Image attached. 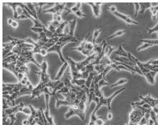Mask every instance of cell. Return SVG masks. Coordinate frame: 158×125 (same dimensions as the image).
<instances>
[{"label":"cell","mask_w":158,"mask_h":125,"mask_svg":"<svg viewBox=\"0 0 158 125\" xmlns=\"http://www.w3.org/2000/svg\"><path fill=\"white\" fill-rule=\"evenodd\" d=\"M125 91V87H123L121 89L118 90L116 92H114V94L110 96V97H105L103 95H101L100 97L97 96H94L93 98V101L96 103V106L95 108V110H93V112L91 113V119H90V121H93V122H96V119H97V116H96V112L98 111L99 109L103 106V105H106L107 106V109H108V112H110L111 111V106H110V104H111L112 100L114 99V97L117 96L119 93H121L122 92Z\"/></svg>","instance_id":"6da1fadb"},{"label":"cell","mask_w":158,"mask_h":125,"mask_svg":"<svg viewBox=\"0 0 158 125\" xmlns=\"http://www.w3.org/2000/svg\"><path fill=\"white\" fill-rule=\"evenodd\" d=\"M148 110L143 106H133V110L129 115V124H138L147 113L150 112L151 110Z\"/></svg>","instance_id":"7a4b0ae2"},{"label":"cell","mask_w":158,"mask_h":125,"mask_svg":"<svg viewBox=\"0 0 158 125\" xmlns=\"http://www.w3.org/2000/svg\"><path fill=\"white\" fill-rule=\"evenodd\" d=\"M25 106V103L21 101L19 105H15L13 107H10L7 110H3V125H5L6 119L9 118L11 120L10 125H13L16 122V115L18 112H21V110Z\"/></svg>","instance_id":"3957f363"},{"label":"cell","mask_w":158,"mask_h":125,"mask_svg":"<svg viewBox=\"0 0 158 125\" xmlns=\"http://www.w3.org/2000/svg\"><path fill=\"white\" fill-rule=\"evenodd\" d=\"M66 59H67V63L69 64L70 71H71V73H72V77H73L72 83H73V82H76L78 79H84L83 73H81L78 70V68H77L76 62L73 60V59H71L70 57H67Z\"/></svg>","instance_id":"277c9868"},{"label":"cell","mask_w":158,"mask_h":125,"mask_svg":"<svg viewBox=\"0 0 158 125\" xmlns=\"http://www.w3.org/2000/svg\"><path fill=\"white\" fill-rule=\"evenodd\" d=\"M73 115L78 116L83 122H85L86 115H87V113H86L85 111H83V110H79V109L77 107H70L68 111L64 115V118L66 119H70V118L72 117V116H73Z\"/></svg>","instance_id":"5b68a950"},{"label":"cell","mask_w":158,"mask_h":125,"mask_svg":"<svg viewBox=\"0 0 158 125\" xmlns=\"http://www.w3.org/2000/svg\"><path fill=\"white\" fill-rule=\"evenodd\" d=\"M67 43H65V42H61V41H59L56 45L51 47V48H49L48 49V53H52V52H56L58 54H59V57H60V60L62 61V63L64 64H67V59H64V57L63 56V54H62V49L64 48V46L66 45Z\"/></svg>","instance_id":"8992f818"},{"label":"cell","mask_w":158,"mask_h":125,"mask_svg":"<svg viewBox=\"0 0 158 125\" xmlns=\"http://www.w3.org/2000/svg\"><path fill=\"white\" fill-rule=\"evenodd\" d=\"M65 6H66V3H55L54 7L49 8V9H44L43 11L44 13H53V15L58 16H62L64 11L65 10Z\"/></svg>","instance_id":"52a82bcc"},{"label":"cell","mask_w":158,"mask_h":125,"mask_svg":"<svg viewBox=\"0 0 158 125\" xmlns=\"http://www.w3.org/2000/svg\"><path fill=\"white\" fill-rule=\"evenodd\" d=\"M139 68L142 71V72H143V77H145L146 79L148 80V83L151 85L155 84V77L157 72H156L154 71H151V70H149L148 68Z\"/></svg>","instance_id":"ba28073f"},{"label":"cell","mask_w":158,"mask_h":125,"mask_svg":"<svg viewBox=\"0 0 158 125\" xmlns=\"http://www.w3.org/2000/svg\"><path fill=\"white\" fill-rule=\"evenodd\" d=\"M139 98L141 100L144 101L146 104H148L150 105L152 109H154L156 106V105H158V100L153 99L152 97L151 96L150 94H148L145 96H143V95H139Z\"/></svg>","instance_id":"9c48e42d"},{"label":"cell","mask_w":158,"mask_h":125,"mask_svg":"<svg viewBox=\"0 0 158 125\" xmlns=\"http://www.w3.org/2000/svg\"><path fill=\"white\" fill-rule=\"evenodd\" d=\"M114 15L115 17H117L118 18H120L122 20L125 21L126 23H128L129 25H138V22L136 21L135 20H133L130 16L125 15V14H123L121 13H119V12H116V13H114Z\"/></svg>","instance_id":"30bf717a"},{"label":"cell","mask_w":158,"mask_h":125,"mask_svg":"<svg viewBox=\"0 0 158 125\" xmlns=\"http://www.w3.org/2000/svg\"><path fill=\"white\" fill-rule=\"evenodd\" d=\"M88 5L91 7L93 14L95 16V18H98L101 16V6L103 4L102 3H87Z\"/></svg>","instance_id":"8fae6325"},{"label":"cell","mask_w":158,"mask_h":125,"mask_svg":"<svg viewBox=\"0 0 158 125\" xmlns=\"http://www.w3.org/2000/svg\"><path fill=\"white\" fill-rule=\"evenodd\" d=\"M68 25H69V31H68V36H75L74 32H75L76 26H77V19H73L68 21Z\"/></svg>","instance_id":"7c38bea8"},{"label":"cell","mask_w":158,"mask_h":125,"mask_svg":"<svg viewBox=\"0 0 158 125\" xmlns=\"http://www.w3.org/2000/svg\"><path fill=\"white\" fill-rule=\"evenodd\" d=\"M114 55H119L120 57H125V58H128L129 57V52H126L123 48V44H120L119 45V49L115 50V51L113 53Z\"/></svg>","instance_id":"4fadbf2b"},{"label":"cell","mask_w":158,"mask_h":125,"mask_svg":"<svg viewBox=\"0 0 158 125\" xmlns=\"http://www.w3.org/2000/svg\"><path fill=\"white\" fill-rule=\"evenodd\" d=\"M18 58V54H13V55H10V56L3 58V62H4V63H8V64H17Z\"/></svg>","instance_id":"5bb4252c"},{"label":"cell","mask_w":158,"mask_h":125,"mask_svg":"<svg viewBox=\"0 0 158 125\" xmlns=\"http://www.w3.org/2000/svg\"><path fill=\"white\" fill-rule=\"evenodd\" d=\"M89 36H90V33L87 34V37H86L84 40H83L82 42L80 43V45H79V46L78 47H76V48H73V50H77V51L78 52H82L83 50V49H86V45H87V40H88V37Z\"/></svg>","instance_id":"9a60e30c"},{"label":"cell","mask_w":158,"mask_h":125,"mask_svg":"<svg viewBox=\"0 0 158 125\" xmlns=\"http://www.w3.org/2000/svg\"><path fill=\"white\" fill-rule=\"evenodd\" d=\"M68 66H69V64H68V63H67V64H63V66L61 67V68L60 69V71H59V72H58L57 76L55 77V81H60V79L62 78L63 75H64V73L65 70H66V68H67Z\"/></svg>","instance_id":"2e32d148"},{"label":"cell","mask_w":158,"mask_h":125,"mask_svg":"<svg viewBox=\"0 0 158 125\" xmlns=\"http://www.w3.org/2000/svg\"><path fill=\"white\" fill-rule=\"evenodd\" d=\"M4 5H7V6H9L12 8V9L13 10V17L15 18L16 20L18 18V15H17V7H18L19 6V3H3Z\"/></svg>","instance_id":"e0dca14e"},{"label":"cell","mask_w":158,"mask_h":125,"mask_svg":"<svg viewBox=\"0 0 158 125\" xmlns=\"http://www.w3.org/2000/svg\"><path fill=\"white\" fill-rule=\"evenodd\" d=\"M140 4V12L139 13L141 14H143V13H145V11L148 8H152V3H139Z\"/></svg>","instance_id":"ac0fdd59"},{"label":"cell","mask_w":158,"mask_h":125,"mask_svg":"<svg viewBox=\"0 0 158 125\" xmlns=\"http://www.w3.org/2000/svg\"><path fill=\"white\" fill-rule=\"evenodd\" d=\"M125 32H126V31H125V30H120V31H116L115 33L113 34V35H111V36H108V37L106 38V41H108V40H111V39L116 38V37H118V36H123V35H124Z\"/></svg>","instance_id":"d6986e66"},{"label":"cell","mask_w":158,"mask_h":125,"mask_svg":"<svg viewBox=\"0 0 158 125\" xmlns=\"http://www.w3.org/2000/svg\"><path fill=\"white\" fill-rule=\"evenodd\" d=\"M105 31L104 29H98V28H96L95 29V31H94V33H93V44L94 45H96V41L97 40V38L99 37L100 36V34L101 32H103Z\"/></svg>","instance_id":"ffe728a7"},{"label":"cell","mask_w":158,"mask_h":125,"mask_svg":"<svg viewBox=\"0 0 158 125\" xmlns=\"http://www.w3.org/2000/svg\"><path fill=\"white\" fill-rule=\"evenodd\" d=\"M82 5H83V3H77L73 7H72V8H70V12H71V13H76L78 11L81 10L80 8L81 7H82Z\"/></svg>","instance_id":"44dd1931"},{"label":"cell","mask_w":158,"mask_h":125,"mask_svg":"<svg viewBox=\"0 0 158 125\" xmlns=\"http://www.w3.org/2000/svg\"><path fill=\"white\" fill-rule=\"evenodd\" d=\"M150 118L152 119V121L154 122L155 125H158L157 115H156V113L153 110H152L150 111Z\"/></svg>","instance_id":"7402d4cb"},{"label":"cell","mask_w":158,"mask_h":125,"mask_svg":"<svg viewBox=\"0 0 158 125\" xmlns=\"http://www.w3.org/2000/svg\"><path fill=\"white\" fill-rule=\"evenodd\" d=\"M128 80L126 79H120L119 81H117L116 82H114V84L110 85V87H118V86H121V85H124L125 83H127Z\"/></svg>","instance_id":"603a6c76"},{"label":"cell","mask_w":158,"mask_h":125,"mask_svg":"<svg viewBox=\"0 0 158 125\" xmlns=\"http://www.w3.org/2000/svg\"><path fill=\"white\" fill-rule=\"evenodd\" d=\"M21 112L23 113L24 115H29V116H31V107H30V105L29 106H24L22 110H21Z\"/></svg>","instance_id":"cb8c5ba5"},{"label":"cell","mask_w":158,"mask_h":125,"mask_svg":"<svg viewBox=\"0 0 158 125\" xmlns=\"http://www.w3.org/2000/svg\"><path fill=\"white\" fill-rule=\"evenodd\" d=\"M143 43L150 44L152 45H158V40H141Z\"/></svg>","instance_id":"d4e9b609"},{"label":"cell","mask_w":158,"mask_h":125,"mask_svg":"<svg viewBox=\"0 0 158 125\" xmlns=\"http://www.w3.org/2000/svg\"><path fill=\"white\" fill-rule=\"evenodd\" d=\"M152 45L150 44H148V43H143V45H141L140 47L137 49V51H141V50H143V49H146L149 48V47H152Z\"/></svg>","instance_id":"484cf974"},{"label":"cell","mask_w":158,"mask_h":125,"mask_svg":"<svg viewBox=\"0 0 158 125\" xmlns=\"http://www.w3.org/2000/svg\"><path fill=\"white\" fill-rule=\"evenodd\" d=\"M25 4H26L27 7H28L29 8H30V10L32 12V13L35 14L36 16H37V13L36 12V9H35V6L33 5V3H25Z\"/></svg>","instance_id":"4316f807"},{"label":"cell","mask_w":158,"mask_h":125,"mask_svg":"<svg viewBox=\"0 0 158 125\" xmlns=\"http://www.w3.org/2000/svg\"><path fill=\"white\" fill-rule=\"evenodd\" d=\"M94 49H95V45L91 42H87L86 45V49H87L89 51H93Z\"/></svg>","instance_id":"83f0119b"},{"label":"cell","mask_w":158,"mask_h":125,"mask_svg":"<svg viewBox=\"0 0 158 125\" xmlns=\"http://www.w3.org/2000/svg\"><path fill=\"white\" fill-rule=\"evenodd\" d=\"M157 18H158V14H157ZM147 31H148V34H152L153 32H156V31H158V23L153 28H147Z\"/></svg>","instance_id":"f1b7e54d"},{"label":"cell","mask_w":158,"mask_h":125,"mask_svg":"<svg viewBox=\"0 0 158 125\" xmlns=\"http://www.w3.org/2000/svg\"><path fill=\"white\" fill-rule=\"evenodd\" d=\"M133 5L135 7V13H134V18H137V14H138V11L140 9V4L139 3H133Z\"/></svg>","instance_id":"f546056e"},{"label":"cell","mask_w":158,"mask_h":125,"mask_svg":"<svg viewBox=\"0 0 158 125\" xmlns=\"http://www.w3.org/2000/svg\"><path fill=\"white\" fill-rule=\"evenodd\" d=\"M30 30H31V31H34V32H37V33L40 34L41 33V32H43L44 31V30H43V28H40V27H31L30 28Z\"/></svg>","instance_id":"4dcf8cb0"},{"label":"cell","mask_w":158,"mask_h":125,"mask_svg":"<svg viewBox=\"0 0 158 125\" xmlns=\"http://www.w3.org/2000/svg\"><path fill=\"white\" fill-rule=\"evenodd\" d=\"M96 125H104L106 123V121L103 120V119L101 117H97V119L96 121Z\"/></svg>","instance_id":"1f68e13d"},{"label":"cell","mask_w":158,"mask_h":125,"mask_svg":"<svg viewBox=\"0 0 158 125\" xmlns=\"http://www.w3.org/2000/svg\"><path fill=\"white\" fill-rule=\"evenodd\" d=\"M75 15L77 16L78 18H86V14H84V13H83V12H82V11H81V10L78 11V12H77V13H75Z\"/></svg>","instance_id":"d6a6232c"},{"label":"cell","mask_w":158,"mask_h":125,"mask_svg":"<svg viewBox=\"0 0 158 125\" xmlns=\"http://www.w3.org/2000/svg\"><path fill=\"white\" fill-rule=\"evenodd\" d=\"M109 12L110 13H112L113 14H114V13H116V12H118V11H117V8L115 7V6L112 5L109 8Z\"/></svg>","instance_id":"836d02e7"},{"label":"cell","mask_w":158,"mask_h":125,"mask_svg":"<svg viewBox=\"0 0 158 125\" xmlns=\"http://www.w3.org/2000/svg\"><path fill=\"white\" fill-rule=\"evenodd\" d=\"M40 54H41V56H43V57H45L47 55V54H49V53H48V50H47L46 49H44V48H43L41 49V50H40Z\"/></svg>","instance_id":"e575fe53"},{"label":"cell","mask_w":158,"mask_h":125,"mask_svg":"<svg viewBox=\"0 0 158 125\" xmlns=\"http://www.w3.org/2000/svg\"><path fill=\"white\" fill-rule=\"evenodd\" d=\"M18 26H19V23H18V21H13V24H12V27H13V28H14V29H16V28H17V27H18Z\"/></svg>","instance_id":"d590c367"},{"label":"cell","mask_w":158,"mask_h":125,"mask_svg":"<svg viewBox=\"0 0 158 125\" xmlns=\"http://www.w3.org/2000/svg\"><path fill=\"white\" fill-rule=\"evenodd\" d=\"M25 19H28V18L26 16L24 15V14H22V15L18 16V18H17V20H25Z\"/></svg>","instance_id":"8d00e7d4"},{"label":"cell","mask_w":158,"mask_h":125,"mask_svg":"<svg viewBox=\"0 0 158 125\" xmlns=\"http://www.w3.org/2000/svg\"><path fill=\"white\" fill-rule=\"evenodd\" d=\"M112 119H113V114H112V112L111 111L108 112V114H107V119L111 120Z\"/></svg>","instance_id":"74e56055"},{"label":"cell","mask_w":158,"mask_h":125,"mask_svg":"<svg viewBox=\"0 0 158 125\" xmlns=\"http://www.w3.org/2000/svg\"><path fill=\"white\" fill-rule=\"evenodd\" d=\"M151 64H153V65H158V59L157 60H153V59H151L149 60Z\"/></svg>","instance_id":"f35d334b"},{"label":"cell","mask_w":158,"mask_h":125,"mask_svg":"<svg viewBox=\"0 0 158 125\" xmlns=\"http://www.w3.org/2000/svg\"><path fill=\"white\" fill-rule=\"evenodd\" d=\"M13 21H14V20H13L12 18H8V25L12 26V24H13Z\"/></svg>","instance_id":"ab89813d"},{"label":"cell","mask_w":158,"mask_h":125,"mask_svg":"<svg viewBox=\"0 0 158 125\" xmlns=\"http://www.w3.org/2000/svg\"><path fill=\"white\" fill-rule=\"evenodd\" d=\"M88 125H96V122H93V121H89Z\"/></svg>","instance_id":"60d3db41"},{"label":"cell","mask_w":158,"mask_h":125,"mask_svg":"<svg viewBox=\"0 0 158 125\" xmlns=\"http://www.w3.org/2000/svg\"><path fill=\"white\" fill-rule=\"evenodd\" d=\"M157 115V119H158V113H157V115Z\"/></svg>","instance_id":"b9f144b4"},{"label":"cell","mask_w":158,"mask_h":125,"mask_svg":"<svg viewBox=\"0 0 158 125\" xmlns=\"http://www.w3.org/2000/svg\"><path fill=\"white\" fill-rule=\"evenodd\" d=\"M157 33H158V31H157ZM157 38H158V36H157ZM157 40H158V39H157Z\"/></svg>","instance_id":"7bdbcfd3"},{"label":"cell","mask_w":158,"mask_h":125,"mask_svg":"<svg viewBox=\"0 0 158 125\" xmlns=\"http://www.w3.org/2000/svg\"><path fill=\"white\" fill-rule=\"evenodd\" d=\"M110 125H113V124H112V123H111V124H110Z\"/></svg>","instance_id":"ee69618b"},{"label":"cell","mask_w":158,"mask_h":125,"mask_svg":"<svg viewBox=\"0 0 158 125\" xmlns=\"http://www.w3.org/2000/svg\"><path fill=\"white\" fill-rule=\"evenodd\" d=\"M26 125H29V124H26Z\"/></svg>","instance_id":"f6af8a7d"}]
</instances>
